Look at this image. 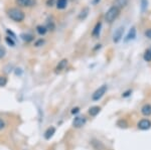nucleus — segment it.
<instances>
[{"label":"nucleus","mask_w":151,"mask_h":150,"mask_svg":"<svg viewBox=\"0 0 151 150\" xmlns=\"http://www.w3.org/2000/svg\"><path fill=\"white\" fill-rule=\"evenodd\" d=\"M7 15H8L9 18L16 21V22H21L24 19V17H25L24 12L18 8H10L7 11Z\"/></svg>","instance_id":"1"},{"label":"nucleus","mask_w":151,"mask_h":150,"mask_svg":"<svg viewBox=\"0 0 151 150\" xmlns=\"http://www.w3.org/2000/svg\"><path fill=\"white\" fill-rule=\"evenodd\" d=\"M119 12L120 11H119V9L117 8V7H115V6L111 7V8L106 12L105 18H106V20L108 21V22H113V21L118 17Z\"/></svg>","instance_id":"2"},{"label":"nucleus","mask_w":151,"mask_h":150,"mask_svg":"<svg viewBox=\"0 0 151 150\" xmlns=\"http://www.w3.org/2000/svg\"><path fill=\"white\" fill-rule=\"evenodd\" d=\"M107 90H108V87H107V85H103V86H101L99 89H97V90L94 92V94L92 95V100H93V101H99L100 99L103 98V96L106 94Z\"/></svg>","instance_id":"3"},{"label":"nucleus","mask_w":151,"mask_h":150,"mask_svg":"<svg viewBox=\"0 0 151 150\" xmlns=\"http://www.w3.org/2000/svg\"><path fill=\"white\" fill-rule=\"evenodd\" d=\"M87 123V118L85 116H78L73 121V126L75 128H81Z\"/></svg>","instance_id":"4"},{"label":"nucleus","mask_w":151,"mask_h":150,"mask_svg":"<svg viewBox=\"0 0 151 150\" xmlns=\"http://www.w3.org/2000/svg\"><path fill=\"white\" fill-rule=\"evenodd\" d=\"M137 127H138V129L144 130V131H145V130L150 129V128H151V121L148 120V119L140 120L139 122H138V124H137Z\"/></svg>","instance_id":"5"},{"label":"nucleus","mask_w":151,"mask_h":150,"mask_svg":"<svg viewBox=\"0 0 151 150\" xmlns=\"http://www.w3.org/2000/svg\"><path fill=\"white\" fill-rule=\"evenodd\" d=\"M124 29H125V28H124L123 26H121V27L117 28V29L115 30V32H114V34H113V42H120L121 38L123 37Z\"/></svg>","instance_id":"6"},{"label":"nucleus","mask_w":151,"mask_h":150,"mask_svg":"<svg viewBox=\"0 0 151 150\" xmlns=\"http://www.w3.org/2000/svg\"><path fill=\"white\" fill-rule=\"evenodd\" d=\"M55 134V128L53 126H50V127H48L47 130H45L43 136H45V138L47 140H50Z\"/></svg>","instance_id":"7"},{"label":"nucleus","mask_w":151,"mask_h":150,"mask_svg":"<svg viewBox=\"0 0 151 150\" xmlns=\"http://www.w3.org/2000/svg\"><path fill=\"white\" fill-rule=\"evenodd\" d=\"M135 37H136V28L135 27H132L130 30H129V32H128V34L126 35V37H125V42H130V40H133V39H135Z\"/></svg>","instance_id":"8"},{"label":"nucleus","mask_w":151,"mask_h":150,"mask_svg":"<svg viewBox=\"0 0 151 150\" xmlns=\"http://www.w3.org/2000/svg\"><path fill=\"white\" fill-rule=\"evenodd\" d=\"M141 113L144 116H150L151 115V105L150 104H145L142 108H141Z\"/></svg>","instance_id":"9"},{"label":"nucleus","mask_w":151,"mask_h":150,"mask_svg":"<svg viewBox=\"0 0 151 150\" xmlns=\"http://www.w3.org/2000/svg\"><path fill=\"white\" fill-rule=\"evenodd\" d=\"M15 3L20 7H26L32 4V0H15Z\"/></svg>","instance_id":"10"},{"label":"nucleus","mask_w":151,"mask_h":150,"mask_svg":"<svg viewBox=\"0 0 151 150\" xmlns=\"http://www.w3.org/2000/svg\"><path fill=\"white\" fill-rule=\"evenodd\" d=\"M67 65H68V60L65 59V60H60L57 66V67H55V72H60V71H63V70H65V67H67Z\"/></svg>","instance_id":"11"},{"label":"nucleus","mask_w":151,"mask_h":150,"mask_svg":"<svg viewBox=\"0 0 151 150\" xmlns=\"http://www.w3.org/2000/svg\"><path fill=\"white\" fill-rule=\"evenodd\" d=\"M100 111H101V108L99 107V106H93V107H91L89 109V114L91 116H97L100 113Z\"/></svg>","instance_id":"12"},{"label":"nucleus","mask_w":151,"mask_h":150,"mask_svg":"<svg viewBox=\"0 0 151 150\" xmlns=\"http://www.w3.org/2000/svg\"><path fill=\"white\" fill-rule=\"evenodd\" d=\"M129 0H115L114 2V6L117 7V8H122V7H125L127 5Z\"/></svg>","instance_id":"13"},{"label":"nucleus","mask_w":151,"mask_h":150,"mask_svg":"<svg viewBox=\"0 0 151 150\" xmlns=\"http://www.w3.org/2000/svg\"><path fill=\"white\" fill-rule=\"evenodd\" d=\"M101 27H102V23L101 22H98L96 24V26H95L93 32H92V34L94 36H98L100 34V31H101Z\"/></svg>","instance_id":"14"},{"label":"nucleus","mask_w":151,"mask_h":150,"mask_svg":"<svg viewBox=\"0 0 151 150\" xmlns=\"http://www.w3.org/2000/svg\"><path fill=\"white\" fill-rule=\"evenodd\" d=\"M67 4H68V0H58L57 7H58V9H64L65 8Z\"/></svg>","instance_id":"15"},{"label":"nucleus","mask_w":151,"mask_h":150,"mask_svg":"<svg viewBox=\"0 0 151 150\" xmlns=\"http://www.w3.org/2000/svg\"><path fill=\"white\" fill-rule=\"evenodd\" d=\"M36 30H37V32L40 33V35H43L45 32H47V28L45 27V26H42V25H38L37 27H36Z\"/></svg>","instance_id":"16"},{"label":"nucleus","mask_w":151,"mask_h":150,"mask_svg":"<svg viewBox=\"0 0 151 150\" xmlns=\"http://www.w3.org/2000/svg\"><path fill=\"white\" fill-rule=\"evenodd\" d=\"M88 13H89V8H84V9H83V10L81 11V13H80L79 18H80V19L86 18V17H87V15H88Z\"/></svg>","instance_id":"17"},{"label":"nucleus","mask_w":151,"mask_h":150,"mask_svg":"<svg viewBox=\"0 0 151 150\" xmlns=\"http://www.w3.org/2000/svg\"><path fill=\"white\" fill-rule=\"evenodd\" d=\"M144 60H146V62H151V52H150V50H147L145 52L144 54Z\"/></svg>","instance_id":"18"},{"label":"nucleus","mask_w":151,"mask_h":150,"mask_svg":"<svg viewBox=\"0 0 151 150\" xmlns=\"http://www.w3.org/2000/svg\"><path fill=\"white\" fill-rule=\"evenodd\" d=\"M148 7V0H141V10L145 11Z\"/></svg>","instance_id":"19"},{"label":"nucleus","mask_w":151,"mask_h":150,"mask_svg":"<svg viewBox=\"0 0 151 150\" xmlns=\"http://www.w3.org/2000/svg\"><path fill=\"white\" fill-rule=\"evenodd\" d=\"M7 84V78L3 76H0V87H4Z\"/></svg>","instance_id":"20"},{"label":"nucleus","mask_w":151,"mask_h":150,"mask_svg":"<svg viewBox=\"0 0 151 150\" xmlns=\"http://www.w3.org/2000/svg\"><path fill=\"white\" fill-rule=\"evenodd\" d=\"M5 40H6V42L8 43V44L11 45V47H14V45H15V42H14V40L12 39L11 37H9V36H7V37L5 38Z\"/></svg>","instance_id":"21"},{"label":"nucleus","mask_w":151,"mask_h":150,"mask_svg":"<svg viewBox=\"0 0 151 150\" xmlns=\"http://www.w3.org/2000/svg\"><path fill=\"white\" fill-rule=\"evenodd\" d=\"M21 37H22L24 40H26V42H30V40L32 39V35H30V34H22Z\"/></svg>","instance_id":"22"},{"label":"nucleus","mask_w":151,"mask_h":150,"mask_svg":"<svg viewBox=\"0 0 151 150\" xmlns=\"http://www.w3.org/2000/svg\"><path fill=\"white\" fill-rule=\"evenodd\" d=\"M5 50H4V47H0V59H2V57L5 55Z\"/></svg>","instance_id":"23"},{"label":"nucleus","mask_w":151,"mask_h":150,"mask_svg":"<svg viewBox=\"0 0 151 150\" xmlns=\"http://www.w3.org/2000/svg\"><path fill=\"white\" fill-rule=\"evenodd\" d=\"M4 128H5V122L0 118V130L4 129Z\"/></svg>","instance_id":"24"},{"label":"nucleus","mask_w":151,"mask_h":150,"mask_svg":"<svg viewBox=\"0 0 151 150\" xmlns=\"http://www.w3.org/2000/svg\"><path fill=\"white\" fill-rule=\"evenodd\" d=\"M80 112V108L79 107H76V108H73L72 110V114H77V113Z\"/></svg>","instance_id":"25"},{"label":"nucleus","mask_w":151,"mask_h":150,"mask_svg":"<svg viewBox=\"0 0 151 150\" xmlns=\"http://www.w3.org/2000/svg\"><path fill=\"white\" fill-rule=\"evenodd\" d=\"M145 35L147 36L148 38H150V39H151V28H150V29H147V30L145 31Z\"/></svg>","instance_id":"26"},{"label":"nucleus","mask_w":151,"mask_h":150,"mask_svg":"<svg viewBox=\"0 0 151 150\" xmlns=\"http://www.w3.org/2000/svg\"><path fill=\"white\" fill-rule=\"evenodd\" d=\"M40 43H43V40H42V39L38 40V42L35 43V45H36V47H40Z\"/></svg>","instance_id":"27"},{"label":"nucleus","mask_w":151,"mask_h":150,"mask_svg":"<svg viewBox=\"0 0 151 150\" xmlns=\"http://www.w3.org/2000/svg\"><path fill=\"white\" fill-rule=\"evenodd\" d=\"M98 1H100V0H95V1H94V3L96 4V3H97V2H98Z\"/></svg>","instance_id":"28"},{"label":"nucleus","mask_w":151,"mask_h":150,"mask_svg":"<svg viewBox=\"0 0 151 150\" xmlns=\"http://www.w3.org/2000/svg\"><path fill=\"white\" fill-rule=\"evenodd\" d=\"M150 52H151V48H150Z\"/></svg>","instance_id":"29"}]
</instances>
